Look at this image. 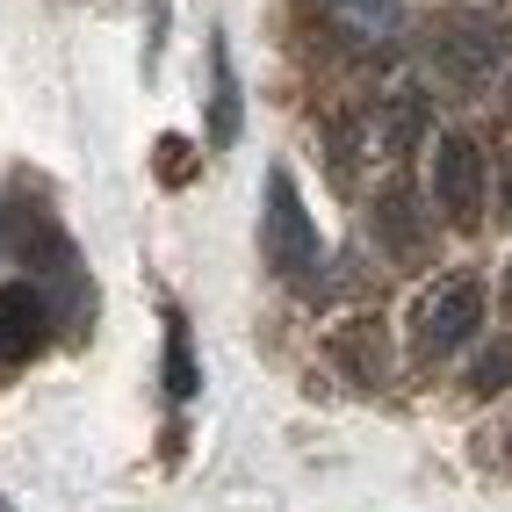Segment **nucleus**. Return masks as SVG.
Wrapping results in <instances>:
<instances>
[{
  "label": "nucleus",
  "mask_w": 512,
  "mask_h": 512,
  "mask_svg": "<svg viewBox=\"0 0 512 512\" xmlns=\"http://www.w3.org/2000/svg\"><path fill=\"white\" fill-rule=\"evenodd\" d=\"M0 253H8L22 275L51 296V311L73 325V332L87 325L94 289H87L80 246L65 238V224H58V210H51V188H37L29 174H15L8 188H0Z\"/></svg>",
  "instance_id": "f257e3e1"
},
{
  "label": "nucleus",
  "mask_w": 512,
  "mask_h": 512,
  "mask_svg": "<svg viewBox=\"0 0 512 512\" xmlns=\"http://www.w3.org/2000/svg\"><path fill=\"white\" fill-rule=\"evenodd\" d=\"M426 58H433V73L448 80V87H491L505 73V58H512V22L498 8H448L433 22V37H426Z\"/></svg>",
  "instance_id": "f03ea898"
},
{
  "label": "nucleus",
  "mask_w": 512,
  "mask_h": 512,
  "mask_svg": "<svg viewBox=\"0 0 512 512\" xmlns=\"http://www.w3.org/2000/svg\"><path fill=\"white\" fill-rule=\"evenodd\" d=\"M260 246H267V267L282 282H311L318 260H325V238L303 210V188L289 166H267V188H260Z\"/></svg>",
  "instance_id": "7ed1b4c3"
},
{
  "label": "nucleus",
  "mask_w": 512,
  "mask_h": 512,
  "mask_svg": "<svg viewBox=\"0 0 512 512\" xmlns=\"http://www.w3.org/2000/svg\"><path fill=\"white\" fill-rule=\"evenodd\" d=\"M476 325H484V282H476V275H448V282H433L419 296L412 347H419V361H448V354H462L476 339Z\"/></svg>",
  "instance_id": "20e7f679"
},
{
  "label": "nucleus",
  "mask_w": 512,
  "mask_h": 512,
  "mask_svg": "<svg viewBox=\"0 0 512 512\" xmlns=\"http://www.w3.org/2000/svg\"><path fill=\"white\" fill-rule=\"evenodd\" d=\"M484 195H491L484 145L462 138V130H448V138L433 145V202H440V217H448L455 231H476L484 224Z\"/></svg>",
  "instance_id": "39448f33"
},
{
  "label": "nucleus",
  "mask_w": 512,
  "mask_h": 512,
  "mask_svg": "<svg viewBox=\"0 0 512 512\" xmlns=\"http://www.w3.org/2000/svg\"><path fill=\"white\" fill-rule=\"evenodd\" d=\"M51 332H58V311H51V296L37 282H0V375H15L29 368L44 347H51Z\"/></svg>",
  "instance_id": "423d86ee"
},
{
  "label": "nucleus",
  "mask_w": 512,
  "mask_h": 512,
  "mask_svg": "<svg viewBox=\"0 0 512 512\" xmlns=\"http://www.w3.org/2000/svg\"><path fill=\"white\" fill-rule=\"evenodd\" d=\"M375 238H383V253H397V260L426 253V217H419V195L404 181H390L383 195H375Z\"/></svg>",
  "instance_id": "0eeeda50"
},
{
  "label": "nucleus",
  "mask_w": 512,
  "mask_h": 512,
  "mask_svg": "<svg viewBox=\"0 0 512 512\" xmlns=\"http://www.w3.org/2000/svg\"><path fill=\"white\" fill-rule=\"evenodd\" d=\"M332 361L347 368L361 390L390 383V339H383V325H375V318H354V325H339V332H332Z\"/></svg>",
  "instance_id": "6e6552de"
},
{
  "label": "nucleus",
  "mask_w": 512,
  "mask_h": 512,
  "mask_svg": "<svg viewBox=\"0 0 512 512\" xmlns=\"http://www.w3.org/2000/svg\"><path fill=\"white\" fill-rule=\"evenodd\" d=\"M246 130V101H238V73H231V44L210 37V145L231 152Z\"/></svg>",
  "instance_id": "1a4fd4ad"
},
{
  "label": "nucleus",
  "mask_w": 512,
  "mask_h": 512,
  "mask_svg": "<svg viewBox=\"0 0 512 512\" xmlns=\"http://www.w3.org/2000/svg\"><path fill=\"white\" fill-rule=\"evenodd\" d=\"M325 8L347 22L361 44H397V29H404V0H325Z\"/></svg>",
  "instance_id": "9d476101"
},
{
  "label": "nucleus",
  "mask_w": 512,
  "mask_h": 512,
  "mask_svg": "<svg viewBox=\"0 0 512 512\" xmlns=\"http://www.w3.org/2000/svg\"><path fill=\"white\" fill-rule=\"evenodd\" d=\"M419 138H426V94H419V87H397V94L383 101V152L404 159Z\"/></svg>",
  "instance_id": "9b49d317"
},
{
  "label": "nucleus",
  "mask_w": 512,
  "mask_h": 512,
  "mask_svg": "<svg viewBox=\"0 0 512 512\" xmlns=\"http://www.w3.org/2000/svg\"><path fill=\"white\" fill-rule=\"evenodd\" d=\"M202 390V368H195V339H188V318L166 311V397L188 404Z\"/></svg>",
  "instance_id": "f8f14e48"
},
{
  "label": "nucleus",
  "mask_w": 512,
  "mask_h": 512,
  "mask_svg": "<svg viewBox=\"0 0 512 512\" xmlns=\"http://www.w3.org/2000/svg\"><path fill=\"white\" fill-rule=\"evenodd\" d=\"M469 390H476V397H498V390H512V339H505V347H491L484 361L469 368Z\"/></svg>",
  "instance_id": "ddd939ff"
},
{
  "label": "nucleus",
  "mask_w": 512,
  "mask_h": 512,
  "mask_svg": "<svg viewBox=\"0 0 512 512\" xmlns=\"http://www.w3.org/2000/svg\"><path fill=\"white\" fill-rule=\"evenodd\" d=\"M152 166H159V181H166V188H181V181L195 174V166H188V145H181V138H159V159H152Z\"/></svg>",
  "instance_id": "4468645a"
},
{
  "label": "nucleus",
  "mask_w": 512,
  "mask_h": 512,
  "mask_svg": "<svg viewBox=\"0 0 512 512\" xmlns=\"http://www.w3.org/2000/svg\"><path fill=\"white\" fill-rule=\"evenodd\" d=\"M498 210H505V224H512V159H505V174H498Z\"/></svg>",
  "instance_id": "2eb2a0df"
},
{
  "label": "nucleus",
  "mask_w": 512,
  "mask_h": 512,
  "mask_svg": "<svg viewBox=\"0 0 512 512\" xmlns=\"http://www.w3.org/2000/svg\"><path fill=\"white\" fill-rule=\"evenodd\" d=\"M505 311H512V275H505Z\"/></svg>",
  "instance_id": "dca6fc26"
},
{
  "label": "nucleus",
  "mask_w": 512,
  "mask_h": 512,
  "mask_svg": "<svg viewBox=\"0 0 512 512\" xmlns=\"http://www.w3.org/2000/svg\"><path fill=\"white\" fill-rule=\"evenodd\" d=\"M0 512H8V498H0Z\"/></svg>",
  "instance_id": "f3484780"
}]
</instances>
